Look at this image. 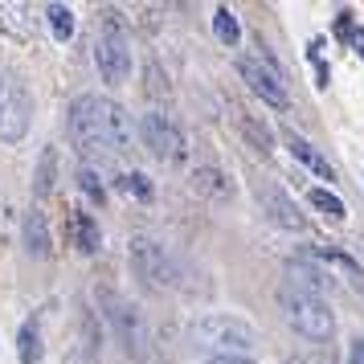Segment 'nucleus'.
Here are the masks:
<instances>
[{"label":"nucleus","instance_id":"39448f33","mask_svg":"<svg viewBox=\"0 0 364 364\" xmlns=\"http://www.w3.org/2000/svg\"><path fill=\"white\" fill-rule=\"evenodd\" d=\"M29 115H33V99L29 86L21 82L17 70H0V139L17 144L29 132Z\"/></svg>","mask_w":364,"mask_h":364},{"label":"nucleus","instance_id":"a878e982","mask_svg":"<svg viewBox=\"0 0 364 364\" xmlns=\"http://www.w3.org/2000/svg\"><path fill=\"white\" fill-rule=\"evenodd\" d=\"M78 188H82V193H86L90 200H99V205L107 200V184L99 181V172H95L90 164H86V168H78Z\"/></svg>","mask_w":364,"mask_h":364},{"label":"nucleus","instance_id":"7c9ffc66","mask_svg":"<svg viewBox=\"0 0 364 364\" xmlns=\"http://www.w3.org/2000/svg\"><path fill=\"white\" fill-rule=\"evenodd\" d=\"M352 50L364 58V29H356V33H352Z\"/></svg>","mask_w":364,"mask_h":364},{"label":"nucleus","instance_id":"2eb2a0df","mask_svg":"<svg viewBox=\"0 0 364 364\" xmlns=\"http://www.w3.org/2000/svg\"><path fill=\"white\" fill-rule=\"evenodd\" d=\"M95 360H99V328H95V319L86 315L82 319V336H78L74 352L66 356V364H95Z\"/></svg>","mask_w":364,"mask_h":364},{"label":"nucleus","instance_id":"20e7f679","mask_svg":"<svg viewBox=\"0 0 364 364\" xmlns=\"http://www.w3.org/2000/svg\"><path fill=\"white\" fill-rule=\"evenodd\" d=\"M279 303H282V311H287V323H291L303 340H331V331H336V315L328 311L323 299L282 287Z\"/></svg>","mask_w":364,"mask_h":364},{"label":"nucleus","instance_id":"bb28decb","mask_svg":"<svg viewBox=\"0 0 364 364\" xmlns=\"http://www.w3.org/2000/svg\"><path fill=\"white\" fill-rule=\"evenodd\" d=\"M119 188H123L127 197H139V200L151 197V184H148L144 172H123V176H119Z\"/></svg>","mask_w":364,"mask_h":364},{"label":"nucleus","instance_id":"423d86ee","mask_svg":"<svg viewBox=\"0 0 364 364\" xmlns=\"http://www.w3.org/2000/svg\"><path fill=\"white\" fill-rule=\"evenodd\" d=\"M127 258H132V270L144 279V287H151V291L176 287V262L168 258L164 246H156L148 237H135L132 250H127Z\"/></svg>","mask_w":364,"mask_h":364},{"label":"nucleus","instance_id":"6e6552de","mask_svg":"<svg viewBox=\"0 0 364 364\" xmlns=\"http://www.w3.org/2000/svg\"><path fill=\"white\" fill-rule=\"evenodd\" d=\"M102 303H107V319H111V328H115L123 352H127L132 360H144V356H148V328H144L139 311H135L132 303H123L119 295H102Z\"/></svg>","mask_w":364,"mask_h":364},{"label":"nucleus","instance_id":"9b49d317","mask_svg":"<svg viewBox=\"0 0 364 364\" xmlns=\"http://www.w3.org/2000/svg\"><path fill=\"white\" fill-rule=\"evenodd\" d=\"M99 115H102V132H107V139H111L115 156L132 151V144H135L132 115H127V111H123L119 102H111V99H99Z\"/></svg>","mask_w":364,"mask_h":364},{"label":"nucleus","instance_id":"412c9836","mask_svg":"<svg viewBox=\"0 0 364 364\" xmlns=\"http://www.w3.org/2000/svg\"><path fill=\"white\" fill-rule=\"evenodd\" d=\"M17 352H21V364H37L41 360V331H37V323H25V328H21Z\"/></svg>","mask_w":364,"mask_h":364},{"label":"nucleus","instance_id":"393cba45","mask_svg":"<svg viewBox=\"0 0 364 364\" xmlns=\"http://www.w3.org/2000/svg\"><path fill=\"white\" fill-rule=\"evenodd\" d=\"M21 17H25V9H21V4H0V25H4L13 37H29V33H33V25H29V21H21Z\"/></svg>","mask_w":364,"mask_h":364},{"label":"nucleus","instance_id":"1a4fd4ad","mask_svg":"<svg viewBox=\"0 0 364 364\" xmlns=\"http://www.w3.org/2000/svg\"><path fill=\"white\" fill-rule=\"evenodd\" d=\"M139 135H144V148H148L156 160L176 164V160L184 156V135L164 111H148V115L139 119Z\"/></svg>","mask_w":364,"mask_h":364},{"label":"nucleus","instance_id":"ddd939ff","mask_svg":"<svg viewBox=\"0 0 364 364\" xmlns=\"http://www.w3.org/2000/svg\"><path fill=\"white\" fill-rule=\"evenodd\" d=\"M287 148H291V156H295L299 164H307L319 176V181H336V172H331V164L319 156V148H311L303 135H295V132H287Z\"/></svg>","mask_w":364,"mask_h":364},{"label":"nucleus","instance_id":"f257e3e1","mask_svg":"<svg viewBox=\"0 0 364 364\" xmlns=\"http://www.w3.org/2000/svg\"><path fill=\"white\" fill-rule=\"evenodd\" d=\"M95 62H99V74L111 86L132 78V41L123 33V21H119L115 9H102L99 37H95Z\"/></svg>","mask_w":364,"mask_h":364},{"label":"nucleus","instance_id":"4468645a","mask_svg":"<svg viewBox=\"0 0 364 364\" xmlns=\"http://www.w3.org/2000/svg\"><path fill=\"white\" fill-rule=\"evenodd\" d=\"M193 184H197V193H205V197H213V200L233 197V184L221 168H197V172H193Z\"/></svg>","mask_w":364,"mask_h":364},{"label":"nucleus","instance_id":"aec40b11","mask_svg":"<svg viewBox=\"0 0 364 364\" xmlns=\"http://www.w3.org/2000/svg\"><path fill=\"white\" fill-rule=\"evenodd\" d=\"M307 197H311V205H315V209H319L323 217H328V221H344V217H348L344 200L336 197V193H328V188H311Z\"/></svg>","mask_w":364,"mask_h":364},{"label":"nucleus","instance_id":"b1692460","mask_svg":"<svg viewBox=\"0 0 364 364\" xmlns=\"http://www.w3.org/2000/svg\"><path fill=\"white\" fill-rule=\"evenodd\" d=\"M311 258H319V262H331L336 270H344L348 279H356V282L364 279V274H360V266L352 262L348 254H340V250H328V246H319V250H311Z\"/></svg>","mask_w":364,"mask_h":364},{"label":"nucleus","instance_id":"c756f323","mask_svg":"<svg viewBox=\"0 0 364 364\" xmlns=\"http://www.w3.org/2000/svg\"><path fill=\"white\" fill-rule=\"evenodd\" d=\"M209 364H254L250 356H213Z\"/></svg>","mask_w":364,"mask_h":364},{"label":"nucleus","instance_id":"0eeeda50","mask_svg":"<svg viewBox=\"0 0 364 364\" xmlns=\"http://www.w3.org/2000/svg\"><path fill=\"white\" fill-rule=\"evenodd\" d=\"M237 74L246 78V86L266 102V107H279V111H287V107H291L287 82H282L279 66H274L270 58H237Z\"/></svg>","mask_w":364,"mask_h":364},{"label":"nucleus","instance_id":"f03ea898","mask_svg":"<svg viewBox=\"0 0 364 364\" xmlns=\"http://www.w3.org/2000/svg\"><path fill=\"white\" fill-rule=\"evenodd\" d=\"M193 344L209 348L217 356H242L246 348L258 344V331L237 315H205L193 323Z\"/></svg>","mask_w":364,"mask_h":364},{"label":"nucleus","instance_id":"f3484780","mask_svg":"<svg viewBox=\"0 0 364 364\" xmlns=\"http://www.w3.org/2000/svg\"><path fill=\"white\" fill-rule=\"evenodd\" d=\"M233 115H237V127H242V132L254 139V148H258V151H270V148H274V135H270V127H266V123H258V119L246 115V111H233Z\"/></svg>","mask_w":364,"mask_h":364},{"label":"nucleus","instance_id":"7ed1b4c3","mask_svg":"<svg viewBox=\"0 0 364 364\" xmlns=\"http://www.w3.org/2000/svg\"><path fill=\"white\" fill-rule=\"evenodd\" d=\"M66 127H70V139H74V148L82 151L86 160H107V156H115L111 139H107V132H102L99 95H78V99L70 102Z\"/></svg>","mask_w":364,"mask_h":364},{"label":"nucleus","instance_id":"f8f14e48","mask_svg":"<svg viewBox=\"0 0 364 364\" xmlns=\"http://www.w3.org/2000/svg\"><path fill=\"white\" fill-rule=\"evenodd\" d=\"M287 287H291V291H303V295L323 299L331 291V274H323V270L311 266L307 258H291V262H287Z\"/></svg>","mask_w":364,"mask_h":364},{"label":"nucleus","instance_id":"5701e85b","mask_svg":"<svg viewBox=\"0 0 364 364\" xmlns=\"http://www.w3.org/2000/svg\"><path fill=\"white\" fill-rule=\"evenodd\" d=\"M74 233H78V250L82 254H95L99 250V225L90 213H74Z\"/></svg>","mask_w":364,"mask_h":364},{"label":"nucleus","instance_id":"9d476101","mask_svg":"<svg viewBox=\"0 0 364 364\" xmlns=\"http://www.w3.org/2000/svg\"><path fill=\"white\" fill-rule=\"evenodd\" d=\"M258 200H262V209H266V217L279 225V230H291V233H299V230H307V217L295 209V200L282 193L279 184H262L258 188Z\"/></svg>","mask_w":364,"mask_h":364},{"label":"nucleus","instance_id":"a211bd4d","mask_svg":"<svg viewBox=\"0 0 364 364\" xmlns=\"http://www.w3.org/2000/svg\"><path fill=\"white\" fill-rule=\"evenodd\" d=\"M53 172H58V151L46 148L41 151V164H37V176H33V193L37 197H50L53 193Z\"/></svg>","mask_w":364,"mask_h":364},{"label":"nucleus","instance_id":"dca6fc26","mask_svg":"<svg viewBox=\"0 0 364 364\" xmlns=\"http://www.w3.org/2000/svg\"><path fill=\"white\" fill-rule=\"evenodd\" d=\"M25 246H29V254H37V258L50 254V225H46V213H41V209H33V213L25 217Z\"/></svg>","mask_w":364,"mask_h":364},{"label":"nucleus","instance_id":"4be33fe9","mask_svg":"<svg viewBox=\"0 0 364 364\" xmlns=\"http://www.w3.org/2000/svg\"><path fill=\"white\" fill-rule=\"evenodd\" d=\"M46 17H50V29H53L58 41H70V37H74V9H66V4H50Z\"/></svg>","mask_w":364,"mask_h":364},{"label":"nucleus","instance_id":"6ab92c4d","mask_svg":"<svg viewBox=\"0 0 364 364\" xmlns=\"http://www.w3.org/2000/svg\"><path fill=\"white\" fill-rule=\"evenodd\" d=\"M213 33L221 46H237L242 41V25H237V17H233L230 9H217L213 13Z\"/></svg>","mask_w":364,"mask_h":364},{"label":"nucleus","instance_id":"c85d7f7f","mask_svg":"<svg viewBox=\"0 0 364 364\" xmlns=\"http://www.w3.org/2000/svg\"><path fill=\"white\" fill-rule=\"evenodd\" d=\"M348 364H364V340H356V344H352V352H348Z\"/></svg>","mask_w":364,"mask_h":364},{"label":"nucleus","instance_id":"cd10ccee","mask_svg":"<svg viewBox=\"0 0 364 364\" xmlns=\"http://www.w3.org/2000/svg\"><path fill=\"white\" fill-rule=\"evenodd\" d=\"M336 33H340V37L356 33V29H352V13H340V17H336Z\"/></svg>","mask_w":364,"mask_h":364}]
</instances>
